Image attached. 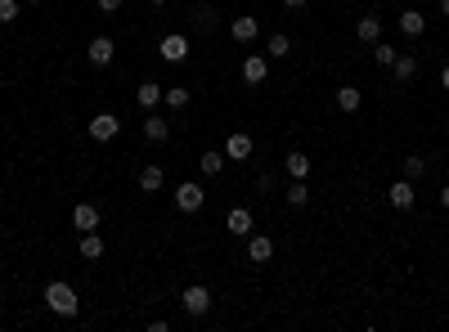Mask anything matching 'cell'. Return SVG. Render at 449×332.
Masks as SVG:
<instances>
[{"label":"cell","instance_id":"cell-1","mask_svg":"<svg viewBox=\"0 0 449 332\" xmlns=\"http://www.w3.org/2000/svg\"><path fill=\"white\" fill-rule=\"evenodd\" d=\"M45 305L59 314V319H77L81 314V297H77V288L63 278H54V283H45Z\"/></svg>","mask_w":449,"mask_h":332},{"label":"cell","instance_id":"cell-2","mask_svg":"<svg viewBox=\"0 0 449 332\" xmlns=\"http://www.w3.org/2000/svg\"><path fill=\"white\" fill-rule=\"evenodd\" d=\"M180 310H185L189 319H202V314L211 310V292L202 288V283H189V288L180 292Z\"/></svg>","mask_w":449,"mask_h":332},{"label":"cell","instance_id":"cell-3","mask_svg":"<svg viewBox=\"0 0 449 332\" xmlns=\"http://www.w3.org/2000/svg\"><path fill=\"white\" fill-rule=\"evenodd\" d=\"M86 130H90V140L108 144V140H117V135H121V117H117V113H94Z\"/></svg>","mask_w":449,"mask_h":332},{"label":"cell","instance_id":"cell-4","mask_svg":"<svg viewBox=\"0 0 449 332\" xmlns=\"http://www.w3.org/2000/svg\"><path fill=\"white\" fill-rule=\"evenodd\" d=\"M157 54H162L166 63H185V59H189V36L185 32H166L162 45H157Z\"/></svg>","mask_w":449,"mask_h":332},{"label":"cell","instance_id":"cell-5","mask_svg":"<svg viewBox=\"0 0 449 332\" xmlns=\"http://www.w3.org/2000/svg\"><path fill=\"white\" fill-rule=\"evenodd\" d=\"M202 202H207V189H202V184H180V189H176V207H180V211H185V216H193V211H202Z\"/></svg>","mask_w":449,"mask_h":332},{"label":"cell","instance_id":"cell-6","mask_svg":"<svg viewBox=\"0 0 449 332\" xmlns=\"http://www.w3.org/2000/svg\"><path fill=\"white\" fill-rule=\"evenodd\" d=\"M113 54H117V41H113V36H94V41L86 45V59H90L94 68H108V63H113Z\"/></svg>","mask_w":449,"mask_h":332},{"label":"cell","instance_id":"cell-7","mask_svg":"<svg viewBox=\"0 0 449 332\" xmlns=\"http://www.w3.org/2000/svg\"><path fill=\"white\" fill-rule=\"evenodd\" d=\"M242 81H247V85H265V81H270V59H265V54H247V59H242Z\"/></svg>","mask_w":449,"mask_h":332},{"label":"cell","instance_id":"cell-8","mask_svg":"<svg viewBox=\"0 0 449 332\" xmlns=\"http://www.w3.org/2000/svg\"><path fill=\"white\" fill-rule=\"evenodd\" d=\"M414 198H418V193H414V180H395L391 189H386V202H391L395 211H409V207H414Z\"/></svg>","mask_w":449,"mask_h":332},{"label":"cell","instance_id":"cell-9","mask_svg":"<svg viewBox=\"0 0 449 332\" xmlns=\"http://www.w3.org/2000/svg\"><path fill=\"white\" fill-rule=\"evenodd\" d=\"M72 225H77V233L99 229V207H94V202H77V207H72Z\"/></svg>","mask_w":449,"mask_h":332},{"label":"cell","instance_id":"cell-10","mask_svg":"<svg viewBox=\"0 0 449 332\" xmlns=\"http://www.w3.org/2000/svg\"><path fill=\"white\" fill-rule=\"evenodd\" d=\"M257 32H261V23L252 18V14H238L234 23H229V36H234L238 45H252V41H257Z\"/></svg>","mask_w":449,"mask_h":332},{"label":"cell","instance_id":"cell-11","mask_svg":"<svg viewBox=\"0 0 449 332\" xmlns=\"http://www.w3.org/2000/svg\"><path fill=\"white\" fill-rule=\"evenodd\" d=\"M225 229L234 233V238H247V233L257 229V220H252V211H247V207H234V211L225 216Z\"/></svg>","mask_w":449,"mask_h":332},{"label":"cell","instance_id":"cell-12","mask_svg":"<svg viewBox=\"0 0 449 332\" xmlns=\"http://www.w3.org/2000/svg\"><path fill=\"white\" fill-rule=\"evenodd\" d=\"M247 256L257 265H270L274 261V238H265V233H247Z\"/></svg>","mask_w":449,"mask_h":332},{"label":"cell","instance_id":"cell-13","mask_svg":"<svg viewBox=\"0 0 449 332\" xmlns=\"http://www.w3.org/2000/svg\"><path fill=\"white\" fill-rule=\"evenodd\" d=\"M144 140H149V144H166V140H171V121L149 113V117H144Z\"/></svg>","mask_w":449,"mask_h":332},{"label":"cell","instance_id":"cell-14","mask_svg":"<svg viewBox=\"0 0 449 332\" xmlns=\"http://www.w3.org/2000/svg\"><path fill=\"white\" fill-rule=\"evenodd\" d=\"M225 157H229V162H247V157H252V135L234 130V135L225 140Z\"/></svg>","mask_w":449,"mask_h":332},{"label":"cell","instance_id":"cell-15","mask_svg":"<svg viewBox=\"0 0 449 332\" xmlns=\"http://www.w3.org/2000/svg\"><path fill=\"white\" fill-rule=\"evenodd\" d=\"M162 94H166V85H162V81H144L140 90H135V104L144 108V113H153V108L162 104Z\"/></svg>","mask_w":449,"mask_h":332},{"label":"cell","instance_id":"cell-16","mask_svg":"<svg viewBox=\"0 0 449 332\" xmlns=\"http://www.w3.org/2000/svg\"><path fill=\"white\" fill-rule=\"evenodd\" d=\"M355 36H359L364 45H378V41H382V18H378V14H364V18L355 23Z\"/></svg>","mask_w":449,"mask_h":332},{"label":"cell","instance_id":"cell-17","mask_svg":"<svg viewBox=\"0 0 449 332\" xmlns=\"http://www.w3.org/2000/svg\"><path fill=\"white\" fill-rule=\"evenodd\" d=\"M391 72H395V81H400V85H414V81H418V59H414V54H395Z\"/></svg>","mask_w":449,"mask_h":332},{"label":"cell","instance_id":"cell-18","mask_svg":"<svg viewBox=\"0 0 449 332\" xmlns=\"http://www.w3.org/2000/svg\"><path fill=\"white\" fill-rule=\"evenodd\" d=\"M400 32H405L409 41H418V36L427 32V14H418V9H405V14H400Z\"/></svg>","mask_w":449,"mask_h":332},{"label":"cell","instance_id":"cell-19","mask_svg":"<svg viewBox=\"0 0 449 332\" xmlns=\"http://www.w3.org/2000/svg\"><path fill=\"white\" fill-rule=\"evenodd\" d=\"M162 184H166V171L157 166V162L140 171V193H162Z\"/></svg>","mask_w":449,"mask_h":332},{"label":"cell","instance_id":"cell-20","mask_svg":"<svg viewBox=\"0 0 449 332\" xmlns=\"http://www.w3.org/2000/svg\"><path fill=\"white\" fill-rule=\"evenodd\" d=\"M359 104H364L359 85H337V108H342V113H359Z\"/></svg>","mask_w":449,"mask_h":332},{"label":"cell","instance_id":"cell-21","mask_svg":"<svg viewBox=\"0 0 449 332\" xmlns=\"http://www.w3.org/2000/svg\"><path fill=\"white\" fill-rule=\"evenodd\" d=\"M221 27V18H216L211 5H193V32H216Z\"/></svg>","mask_w":449,"mask_h":332},{"label":"cell","instance_id":"cell-22","mask_svg":"<svg viewBox=\"0 0 449 332\" xmlns=\"http://www.w3.org/2000/svg\"><path fill=\"white\" fill-rule=\"evenodd\" d=\"M283 202L293 207V211H301V207L310 202V184L306 180H293V184H288V193H283Z\"/></svg>","mask_w":449,"mask_h":332},{"label":"cell","instance_id":"cell-23","mask_svg":"<svg viewBox=\"0 0 449 332\" xmlns=\"http://www.w3.org/2000/svg\"><path fill=\"white\" fill-rule=\"evenodd\" d=\"M288 54H293V41H288L283 32H274L270 41H265V59H270V63H274V59H288Z\"/></svg>","mask_w":449,"mask_h":332},{"label":"cell","instance_id":"cell-24","mask_svg":"<svg viewBox=\"0 0 449 332\" xmlns=\"http://www.w3.org/2000/svg\"><path fill=\"white\" fill-rule=\"evenodd\" d=\"M283 171H288L293 180H306V176H310V157H306V153H288V157H283Z\"/></svg>","mask_w":449,"mask_h":332},{"label":"cell","instance_id":"cell-25","mask_svg":"<svg viewBox=\"0 0 449 332\" xmlns=\"http://www.w3.org/2000/svg\"><path fill=\"white\" fill-rule=\"evenodd\" d=\"M198 166H202V176H221V171H225V153L221 149H207V153L198 157Z\"/></svg>","mask_w":449,"mask_h":332},{"label":"cell","instance_id":"cell-26","mask_svg":"<svg viewBox=\"0 0 449 332\" xmlns=\"http://www.w3.org/2000/svg\"><path fill=\"white\" fill-rule=\"evenodd\" d=\"M81 256H86V261H99V256H104V238H99V233H81Z\"/></svg>","mask_w":449,"mask_h":332},{"label":"cell","instance_id":"cell-27","mask_svg":"<svg viewBox=\"0 0 449 332\" xmlns=\"http://www.w3.org/2000/svg\"><path fill=\"white\" fill-rule=\"evenodd\" d=\"M162 104H166V108H176V113H180V108H189V85H166Z\"/></svg>","mask_w":449,"mask_h":332},{"label":"cell","instance_id":"cell-28","mask_svg":"<svg viewBox=\"0 0 449 332\" xmlns=\"http://www.w3.org/2000/svg\"><path fill=\"white\" fill-rule=\"evenodd\" d=\"M395 45H386V41H378V45H373V59H378V68H391L395 63Z\"/></svg>","mask_w":449,"mask_h":332},{"label":"cell","instance_id":"cell-29","mask_svg":"<svg viewBox=\"0 0 449 332\" xmlns=\"http://www.w3.org/2000/svg\"><path fill=\"white\" fill-rule=\"evenodd\" d=\"M422 171H427L422 157H405V180H422Z\"/></svg>","mask_w":449,"mask_h":332},{"label":"cell","instance_id":"cell-30","mask_svg":"<svg viewBox=\"0 0 449 332\" xmlns=\"http://www.w3.org/2000/svg\"><path fill=\"white\" fill-rule=\"evenodd\" d=\"M274 184H278L274 171H261V176H257V193H274Z\"/></svg>","mask_w":449,"mask_h":332},{"label":"cell","instance_id":"cell-31","mask_svg":"<svg viewBox=\"0 0 449 332\" xmlns=\"http://www.w3.org/2000/svg\"><path fill=\"white\" fill-rule=\"evenodd\" d=\"M18 18V0H0V23H14Z\"/></svg>","mask_w":449,"mask_h":332},{"label":"cell","instance_id":"cell-32","mask_svg":"<svg viewBox=\"0 0 449 332\" xmlns=\"http://www.w3.org/2000/svg\"><path fill=\"white\" fill-rule=\"evenodd\" d=\"M121 5H126V0H99V9H104V14H117Z\"/></svg>","mask_w":449,"mask_h":332},{"label":"cell","instance_id":"cell-33","mask_svg":"<svg viewBox=\"0 0 449 332\" xmlns=\"http://www.w3.org/2000/svg\"><path fill=\"white\" fill-rule=\"evenodd\" d=\"M310 0H283V9H306Z\"/></svg>","mask_w":449,"mask_h":332},{"label":"cell","instance_id":"cell-34","mask_svg":"<svg viewBox=\"0 0 449 332\" xmlns=\"http://www.w3.org/2000/svg\"><path fill=\"white\" fill-rule=\"evenodd\" d=\"M441 207H445V211H449V184H445V189H441Z\"/></svg>","mask_w":449,"mask_h":332},{"label":"cell","instance_id":"cell-35","mask_svg":"<svg viewBox=\"0 0 449 332\" xmlns=\"http://www.w3.org/2000/svg\"><path fill=\"white\" fill-rule=\"evenodd\" d=\"M436 9H441V14L449 18V0H436Z\"/></svg>","mask_w":449,"mask_h":332},{"label":"cell","instance_id":"cell-36","mask_svg":"<svg viewBox=\"0 0 449 332\" xmlns=\"http://www.w3.org/2000/svg\"><path fill=\"white\" fill-rule=\"evenodd\" d=\"M441 85H445V90H449V68H441Z\"/></svg>","mask_w":449,"mask_h":332},{"label":"cell","instance_id":"cell-37","mask_svg":"<svg viewBox=\"0 0 449 332\" xmlns=\"http://www.w3.org/2000/svg\"><path fill=\"white\" fill-rule=\"evenodd\" d=\"M149 5H153V9H162V5H166V0H149Z\"/></svg>","mask_w":449,"mask_h":332},{"label":"cell","instance_id":"cell-38","mask_svg":"<svg viewBox=\"0 0 449 332\" xmlns=\"http://www.w3.org/2000/svg\"><path fill=\"white\" fill-rule=\"evenodd\" d=\"M27 5H41V0H27Z\"/></svg>","mask_w":449,"mask_h":332}]
</instances>
